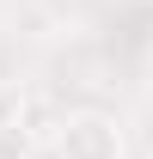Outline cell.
I'll use <instances>...</instances> for the list:
<instances>
[{"label": "cell", "instance_id": "cell-3", "mask_svg": "<svg viewBox=\"0 0 153 159\" xmlns=\"http://www.w3.org/2000/svg\"><path fill=\"white\" fill-rule=\"evenodd\" d=\"M25 159H61V153H55V141L43 135V141H37V147H31V153H25Z\"/></svg>", "mask_w": 153, "mask_h": 159}, {"label": "cell", "instance_id": "cell-2", "mask_svg": "<svg viewBox=\"0 0 153 159\" xmlns=\"http://www.w3.org/2000/svg\"><path fill=\"white\" fill-rule=\"evenodd\" d=\"M37 141H43V135H37L25 116H6V122H0V159H25Z\"/></svg>", "mask_w": 153, "mask_h": 159}, {"label": "cell", "instance_id": "cell-4", "mask_svg": "<svg viewBox=\"0 0 153 159\" xmlns=\"http://www.w3.org/2000/svg\"><path fill=\"white\" fill-rule=\"evenodd\" d=\"M147 159H153V153H147Z\"/></svg>", "mask_w": 153, "mask_h": 159}, {"label": "cell", "instance_id": "cell-1", "mask_svg": "<svg viewBox=\"0 0 153 159\" xmlns=\"http://www.w3.org/2000/svg\"><path fill=\"white\" fill-rule=\"evenodd\" d=\"M49 141L61 159H123V122L104 110H61Z\"/></svg>", "mask_w": 153, "mask_h": 159}]
</instances>
